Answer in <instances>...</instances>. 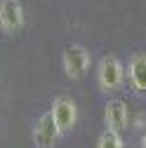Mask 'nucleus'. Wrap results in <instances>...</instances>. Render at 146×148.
Returning <instances> with one entry per match:
<instances>
[{"label": "nucleus", "mask_w": 146, "mask_h": 148, "mask_svg": "<svg viewBox=\"0 0 146 148\" xmlns=\"http://www.w3.org/2000/svg\"><path fill=\"white\" fill-rule=\"evenodd\" d=\"M127 82V68L125 64L116 57V54H106L101 57L99 66H97V85L104 94H113V92L123 89V85Z\"/></svg>", "instance_id": "f257e3e1"}, {"label": "nucleus", "mask_w": 146, "mask_h": 148, "mask_svg": "<svg viewBox=\"0 0 146 148\" xmlns=\"http://www.w3.org/2000/svg\"><path fill=\"white\" fill-rule=\"evenodd\" d=\"M61 64H64V73L71 80H80L87 75L92 57H90V52L83 45H68L61 54Z\"/></svg>", "instance_id": "f03ea898"}, {"label": "nucleus", "mask_w": 146, "mask_h": 148, "mask_svg": "<svg viewBox=\"0 0 146 148\" xmlns=\"http://www.w3.org/2000/svg\"><path fill=\"white\" fill-rule=\"evenodd\" d=\"M127 87L134 97H146V52H134L127 61Z\"/></svg>", "instance_id": "7ed1b4c3"}, {"label": "nucleus", "mask_w": 146, "mask_h": 148, "mask_svg": "<svg viewBox=\"0 0 146 148\" xmlns=\"http://www.w3.org/2000/svg\"><path fill=\"white\" fill-rule=\"evenodd\" d=\"M50 113H52L54 122H57V127L61 129V134L71 132V129L76 127V122H78V106L68 97H57Z\"/></svg>", "instance_id": "20e7f679"}, {"label": "nucleus", "mask_w": 146, "mask_h": 148, "mask_svg": "<svg viewBox=\"0 0 146 148\" xmlns=\"http://www.w3.org/2000/svg\"><path fill=\"white\" fill-rule=\"evenodd\" d=\"M24 24H26V14L19 0H3L0 3V28L14 35L24 28Z\"/></svg>", "instance_id": "39448f33"}, {"label": "nucleus", "mask_w": 146, "mask_h": 148, "mask_svg": "<svg viewBox=\"0 0 146 148\" xmlns=\"http://www.w3.org/2000/svg\"><path fill=\"white\" fill-rule=\"evenodd\" d=\"M104 125L111 132L123 134L127 127H130V110H127V103L123 99H111L104 108Z\"/></svg>", "instance_id": "423d86ee"}, {"label": "nucleus", "mask_w": 146, "mask_h": 148, "mask_svg": "<svg viewBox=\"0 0 146 148\" xmlns=\"http://www.w3.org/2000/svg\"><path fill=\"white\" fill-rule=\"evenodd\" d=\"M59 136H61V129L57 127L52 113H43L40 120L35 122V127H33V141H35V146H38V148H52L54 143L59 141Z\"/></svg>", "instance_id": "0eeeda50"}, {"label": "nucleus", "mask_w": 146, "mask_h": 148, "mask_svg": "<svg viewBox=\"0 0 146 148\" xmlns=\"http://www.w3.org/2000/svg\"><path fill=\"white\" fill-rule=\"evenodd\" d=\"M97 148H125V139L118 132H111V129H104L97 139Z\"/></svg>", "instance_id": "6e6552de"}, {"label": "nucleus", "mask_w": 146, "mask_h": 148, "mask_svg": "<svg viewBox=\"0 0 146 148\" xmlns=\"http://www.w3.org/2000/svg\"><path fill=\"white\" fill-rule=\"evenodd\" d=\"M139 146H141V148H146V134L141 136V143H139Z\"/></svg>", "instance_id": "1a4fd4ad"}]
</instances>
